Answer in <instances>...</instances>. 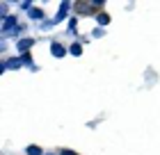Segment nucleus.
I'll return each instance as SVG.
<instances>
[{
  "label": "nucleus",
  "mask_w": 160,
  "mask_h": 155,
  "mask_svg": "<svg viewBox=\"0 0 160 155\" xmlns=\"http://www.w3.org/2000/svg\"><path fill=\"white\" fill-rule=\"evenodd\" d=\"M67 30H69V32H73V34L78 32V18H69V25H67Z\"/></svg>",
  "instance_id": "10"
},
{
  "label": "nucleus",
  "mask_w": 160,
  "mask_h": 155,
  "mask_svg": "<svg viewBox=\"0 0 160 155\" xmlns=\"http://www.w3.org/2000/svg\"><path fill=\"white\" fill-rule=\"evenodd\" d=\"M16 16H7L5 21H2V34H9V32H14L18 27V23H16Z\"/></svg>",
  "instance_id": "2"
},
{
  "label": "nucleus",
  "mask_w": 160,
  "mask_h": 155,
  "mask_svg": "<svg viewBox=\"0 0 160 155\" xmlns=\"http://www.w3.org/2000/svg\"><path fill=\"white\" fill-rule=\"evenodd\" d=\"M28 14H30V18H32V21H46V18H43V12L37 9V7H32V9L28 12Z\"/></svg>",
  "instance_id": "6"
},
{
  "label": "nucleus",
  "mask_w": 160,
  "mask_h": 155,
  "mask_svg": "<svg viewBox=\"0 0 160 155\" xmlns=\"http://www.w3.org/2000/svg\"><path fill=\"white\" fill-rule=\"evenodd\" d=\"M60 155H76V153H73V151H62Z\"/></svg>",
  "instance_id": "16"
},
{
  "label": "nucleus",
  "mask_w": 160,
  "mask_h": 155,
  "mask_svg": "<svg viewBox=\"0 0 160 155\" xmlns=\"http://www.w3.org/2000/svg\"><path fill=\"white\" fill-rule=\"evenodd\" d=\"M96 23H98L101 27H105L108 23H110V14H98V16H96Z\"/></svg>",
  "instance_id": "8"
},
{
  "label": "nucleus",
  "mask_w": 160,
  "mask_h": 155,
  "mask_svg": "<svg viewBox=\"0 0 160 155\" xmlns=\"http://www.w3.org/2000/svg\"><path fill=\"white\" fill-rule=\"evenodd\" d=\"M25 153L28 155H46V153H43V148H41V146H28V148H25Z\"/></svg>",
  "instance_id": "7"
},
{
  "label": "nucleus",
  "mask_w": 160,
  "mask_h": 155,
  "mask_svg": "<svg viewBox=\"0 0 160 155\" xmlns=\"http://www.w3.org/2000/svg\"><path fill=\"white\" fill-rule=\"evenodd\" d=\"M21 66H23V60H21V57H14V60H2V73L5 71H9V69H21Z\"/></svg>",
  "instance_id": "5"
},
{
  "label": "nucleus",
  "mask_w": 160,
  "mask_h": 155,
  "mask_svg": "<svg viewBox=\"0 0 160 155\" xmlns=\"http://www.w3.org/2000/svg\"><path fill=\"white\" fill-rule=\"evenodd\" d=\"M21 32H23V27H21V25H18V27H16V30H14V32H9V36H14V39H16V36H18Z\"/></svg>",
  "instance_id": "14"
},
{
  "label": "nucleus",
  "mask_w": 160,
  "mask_h": 155,
  "mask_svg": "<svg viewBox=\"0 0 160 155\" xmlns=\"http://www.w3.org/2000/svg\"><path fill=\"white\" fill-rule=\"evenodd\" d=\"M94 36H103V27H96V30H94Z\"/></svg>",
  "instance_id": "15"
},
{
  "label": "nucleus",
  "mask_w": 160,
  "mask_h": 155,
  "mask_svg": "<svg viewBox=\"0 0 160 155\" xmlns=\"http://www.w3.org/2000/svg\"><path fill=\"white\" fill-rule=\"evenodd\" d=\"M57 23H55V21L53 18H50V21H43V23H41V30H48V27H55Z\"/></svg>",
  "instance_id": "12"
},
{
  "label": "nucleus",
  "mask_w": 160,
  "mask_h": 155,
  "mask_svg": "<svg viewBox=\"0 0 160 155\" xmlns=\"http://www.w3.org/2000/svg\"><path fill=\"white\" fill-rule=\"evenodd\" d=\"M69 53H71V55H76V57H78V55H82V46H80V43H71Z\"/></svg>",
  "instance_id": "9"
},
{
  "label": "nucleus",
  "mask_w": 160,
  "mask_h": 155,
  "mask_svg": "<svg viewBox=\"0 0 160 155\" xmlns=\"http://www.w3.org/2000/svg\"><path fill=\"white\" fill-rule=\"evenodd\" d=\"M21 9L30 12V9H32V0H23V2H21Z\"/></svg>",
  "instance_id": "13"
},
{
  "label": "nucleus",
  "mask_w": 160,
  "mask_h": 155,
  "mask_svg": "<svg viewBox=\"0 0 160 155\" xmlns=\"http://www.w3.org/2000/svg\"><path fill=\"white\" fill-rule=\"evenodd\" d=\"M7 16H9V7H7V2H2V5H0V18H7Z\"/></svg>",
  "instance_id": "11"
},
{
  "label": "nucleus",
  "mask_w": 160,
  "mask_h": 155,
  "mask_svg": "<svg viewBox=\"0 0 160 155\" xmlns=\"http://www.w3.org/2000/svg\"><path fill=\"white\" fill-rule=\"evenodd\" d=\"M46 155H55V153H46Z\"/></svg>",
  "instance_id": "17"
},
{
  "label": "nucleus",
  "mask_w": 160,
  "mask_h": 155,
  "mask_svg": "<svg viewBox=\"0 0 160 155\" xmlns=\"http://www.w3.org/2000/svg\"><path fill=\"white\" fill-rule=\"evenodd\" d=\"M34 41H37V39H32V36H23V39H18V41H16V50H18L21 55H25L28 50L34 46Z\"/></svg>",
  "instance_id": "1"
},
{
  "label": "nucleus",
  "mask_w": 160,
  "mask_h": 155,
  "mask_svg": "<svg viewBox=\"0 0 160 155\" xmlns=\"http://www.w3.org/2000/svg\"><path fill=\"white\" fill-rule=\"evenodd\" d=\"M67 53H69V48H64L62 43H57V41H53V43H50V55H53V57L62 60V57L67 55Z\"/></svg>",
  "instance_id": "3"
},
{
  "label": "nucleus",
  "mask_w": 160,
  "mask_h": 155,
  "mask_svg": "<svg viewBox=\"0 0 160 155\" xmlns=\"http://www.w3.org/2000/svg\"><path fill=\"white\" fill-rule=\"evenodd\" d=\"M69 7H71V2H69V0H64V2L60 5V9H57V14H55V23H62V21L64 18H67V14H69Z\"/></svg>",
  "instance_id": "4"
}]
</instances>
